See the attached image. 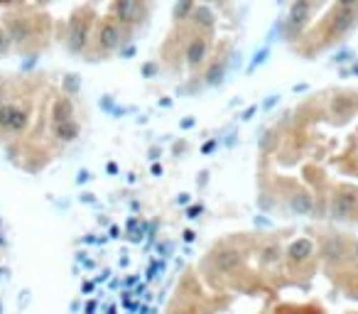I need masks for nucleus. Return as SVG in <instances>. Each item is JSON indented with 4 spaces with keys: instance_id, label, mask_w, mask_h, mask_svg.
<instances>
[{
    "instance_id": "1",
    "label": "nucleus",
    "mask_w": 358,
    "mask_h": 314,
    "mask_svg": "<svg viewBox=\"0 0 358 314\" xmlns=\"http://www.w3.org/2000/svg\"><path fill=\"white\" fill-rule=\"evenodd\" d=\"M29 123V113L13 101L0 103V130L5 135H22Z\"/></svg>"
},
{
    "instance_id": "2",
    "label": "nucleus",
    "mask_w": 358,
    "mask_h": 314,
    "mask_svg": "<svg viewBox=\"0 0 358 314\" xmlns=\"http://www.w3.org/2000/svg\"><path fill=\"white\" fill-rule=\"evenodd\" d=\"M123 27L118 25V20H103L96 27V44L103 52H113L123 44Z\"/></svg>"
},
{
    "instance_id": "3",
    "label": "nucleus",
    "mask_w": 358,
    "mask_h": 314,
    "mask_svg": "<svg viewBox=\"0 0 358 314\" xmlns=\"http://www.w3.org/2000/svg\"><path fill=\"white\" fill-rule=\"evenodd\" d=\"M356 22H358V13L353 8H339V5H336V10H334L329 17V32L336 35V37H341L348 30H353Z\"/></svg>"
},
{
    "instance_id": "4",
    "label": "nucleus",
    "mask_w": 358,
    "mask_h": 314,
    "mask_svg": "<svg viewBox=\"0 0 358 314\" xmlns=\"http://www.w3.org/2000/svg\"><path fill=\"white\" fill-rule=\"evenodd\" d=\"M309 15H312V0H294L287 15V30L300 32V27L309 20Z\"/></svg>"
},
{
    "instance_id": "5",
    "label": "nucleus",
    "mask_w": 358,
    "mask_h": 314,
    "mask_svg": "<svg viewBox=\"0 0 358 314\" xmlns=\"http://www.w3.org/2000/svg\"><path fill=\"white\" fill-rule=\"evenodd\" d=\"M356 209V196L353 194H336L334 199L329 202V216L334 219H348Z\"/></svg>"
},
{
    "instance_id": "6",
    "label": "nucleus",
    "mask_w": 358,
    "mask_h": 314,
    "mask_svg": "<svg viewBox=\"0 0 358 314\" xmlns=\"http://www.w3.org/2000/svg\"><path fill=\"white\" fill-rule=\"evenodd\" d=\"M206 54H208V42L204 40V37H194V40H189L184 56H187V62H189L192 67H199V64L206 59Z\"/></svg>"
},
{
    "instance_id": "7",
    "label": "nucleus",
    "mask_w": 358,
    "mask_h": 314,
    "mask_svg": "<svg viewBox=\"0 0 358 314\" xmlns=\"http://www.w3.org/2000/svg\"><path fill=\"white\" fill-rule=\"evenodd\" d=\"M287 255L292 263H304V260H309L314 255V243H312L309 238H297V241L289 246Z\"/></svg>"
},
{
    "instance_id": "8",
    "label": "nucleus",
    "mask_w": 358,
    "mask_h": 314,
    "mask_svg": "<svg viewBox=\"0 0 358 314\" xmlns=\"http://www.w3.org/2000/svg\"><path fill=\"white\" fill-rule=\"evenodd\" d=\"M86 40H88V25L83 20H74L69 27V47L74 52H79L86 47Z\"/></svg>"
},
{
    "instance_id": "9",
    "label": "nucleus",
    "mask_w": 358,
    "mask_h": 314,
    "mask_svg": "<svg viewBox=\"0 0 358 314\" xmlns=\"http://www.w3.org/2000/svg\"><path fill=\"white\" fill-rule=\"evenodd\" d=\"M79 123L71 118V121H64V123L59 125H52V135L59 140V142H74L76 137H79Z\"/></svg>"
},
{
    "instance_id": "10",
    "label": "nucleus",
    "mask_w": 358,
    "mask_h": 314,
    "mask_svg": "<svg viewBox=\"0 0 358 314\" xmlns=\"http://www.w3.org/2000/svg\"><path fill=\"white\" fill-rule=\"evenodd\" d=\"M289 209H292L297 216H309V214H314V199H312L309 194H304V191H297V194H292V199H289Z\"/></svg>"
},
{
    "instance_id": "11",
    "label": "nucleus",
    "mask_w": 358,
    "mask_h": 314,
    "mask_svg": "<svg viewBox=\"0 0 358 314\" xmlns=\"http://www.w3.org/2000/svg\"><path fill=\"white\" fill-rule=\"evenodd\" d=\"M74 118V103L69 98H56L54 108H52V125H59L64 121H71Z\"/></svg>"
},
{
    "instance_id": "12",
    "label": "nucleus",
    "mask_w": 358,
    "mask_h": 314,
    "mask_svg": "<svg viewBox=\"0 0 358 314\" xmlns=\"http://www.w3.org/2000/svg\"><path fill=\"white\" fill-rule=\"evenodd\" d=\"M32 35H35V30H32V25L27 20H13L8 25V37L15 42H27L32 40Z\"/></svg>"
},
{
    "instance_id": "13",
    "label": "nucleus",
    "mask_w": 358,
    "mask_h": 314,
    "mask_svg": "<svg viewBox=\"0 0 358 314\" xmlns=\"http://www.w3.org/2000/svg\"><path fill=\"white\" fill-rule=\"evenodd\" d=\"M113 10H115V20H121V25H125V22H135L138 0H118Z\"/></svg>"
},
{
    "instance_id": "14",
    "label": "nucleus",
    "mask_w": 358,
    "mask_h": 314,
    "mask_svg": "<svg viewBox=\"0 0 358 314\" xmlns=\"http://www.w3.org/2000/svg\"><path fill=\"white\" fill-rule=\"evenodd\" d=\"M241 263V255H238V250H221L219 255L214 258V265L219 268L221 273H231L235 265Z\"/></svg>"
},
{
    "instance_id": "15",
    "label": "nucleus",
    "mask_w": 358,
    "mask_h": 314,
    "mask_svg": "<svg viewBox=\"0 0 358 314\" xmlns=\"http://www.w3.org/2000/svg\"><path fill=\"white\" fill-rule=\"evenodd\" d=\"M192 17H194V22H196L201 30H211V27H214V20H216L214 13L208 10L206 5H196V8H194V13H192Z\"/></svg>"
},
{
    "instance_id": "16",
    "label": "nucleus",
    "mask_w": 358,
    "mask_h": 314,
    "mask_svg": "<svg viewBox=\"0 0 358 314\" xmlns=\"http://www.w3.org/2000/svg\"><path fill=\"white\" fill-rule=\"evenodd\" d=\"M321 253H324V255H329V258H344V255H346V243L341 241V238L331 236V238H326V243H324V248H321Z\"/></svg>"
},
{
    "instance_id": "17",
    "label": "nucleus",
    "mask_w": 358,
    "mask_h": 314,
    "mask_svg": "<svg viewBox=\"0 0 358 314\" xmlns=\"http://www.w3.org/2000/svg\"><path fill=\"white\" fill-rule=\"evenodd\" d=\"M351 108H353V98H348V96H334L331 98V110L336 116H346Z\"/></svg>"
},
{
    "instance_id": "18",
    "label": "nucleus",
    "mask_w": 358,
    "mask_h": 314,
    "mask_svg": "<svg viewBox=\"0 0 358 314\" xmlns=\"http://www.w3.org/2000/svg\"><path fill=\"white\" fill-rule=\"evenodd\" d=\"M280 255H282V250H280V246H275V243H270V246L262 248L260 253V260L265 263V265H273V263H277L280 260Z\"/></svg>"
},
{
    "instance_id": "19",
    "label": "nucleus",
    "mask_w": 358,
    "mask_h": 314,
    "mask_svg": "<svg viewBox=\"0 0 358 314\" xmlns=\"http://www.w3.org/2000/svg\"><path fill=\"white\" fill-rule=\"evenodd\" d=\"M194 8H196L194 0H179L177 8H174V17H177V20H187V17L194 13Z\"/></svg>"
},
{
    "instance_id": "20",
    "label": "nucleus",
    "mask_w": 358,
    "mask_h": 314,
    "mask_svg": "<svg viewBox=\"0 0 358 314\" xmlns=\"http://www.w3.org/2000/svg\"><path fill=\"white\" fill-rule=\"evenodd\" d=\"M206 79L211 83H216V81H221L223 79V67H219V64H214V67L208 69V74H206Z\"/></svg>"
},
{
    "instance_id": "21",
    "label": "nucleus",
    "mask_w": 358,
    "mask_h": 314,
    "mask_svg": "<svg viewBox=\"0 0 358 314\" xmlns=\"http://www.w3.org/2000/svg\"><path fill=\"white\" fill-rule=\"evenodd\" d=\"M8 44H10L8 32H3V30H0V52H5V49H8Z\"/></svg>"
},
{
    "instance_id": "22",
    "label": "nucleus",
    "mask_w": 358,
    "mask_h": 314,
    "mask_svg": "<svg viewBox=\"0 0 358 314\" xmlns=\"http://www.w3.org/2000/svg\"><path fill=\"white\" fill-rule=\"evenodd\" d=\"M336 5H339V8H353V10H356L358 0H336Z\"/></svg>"
}]
</instances>
